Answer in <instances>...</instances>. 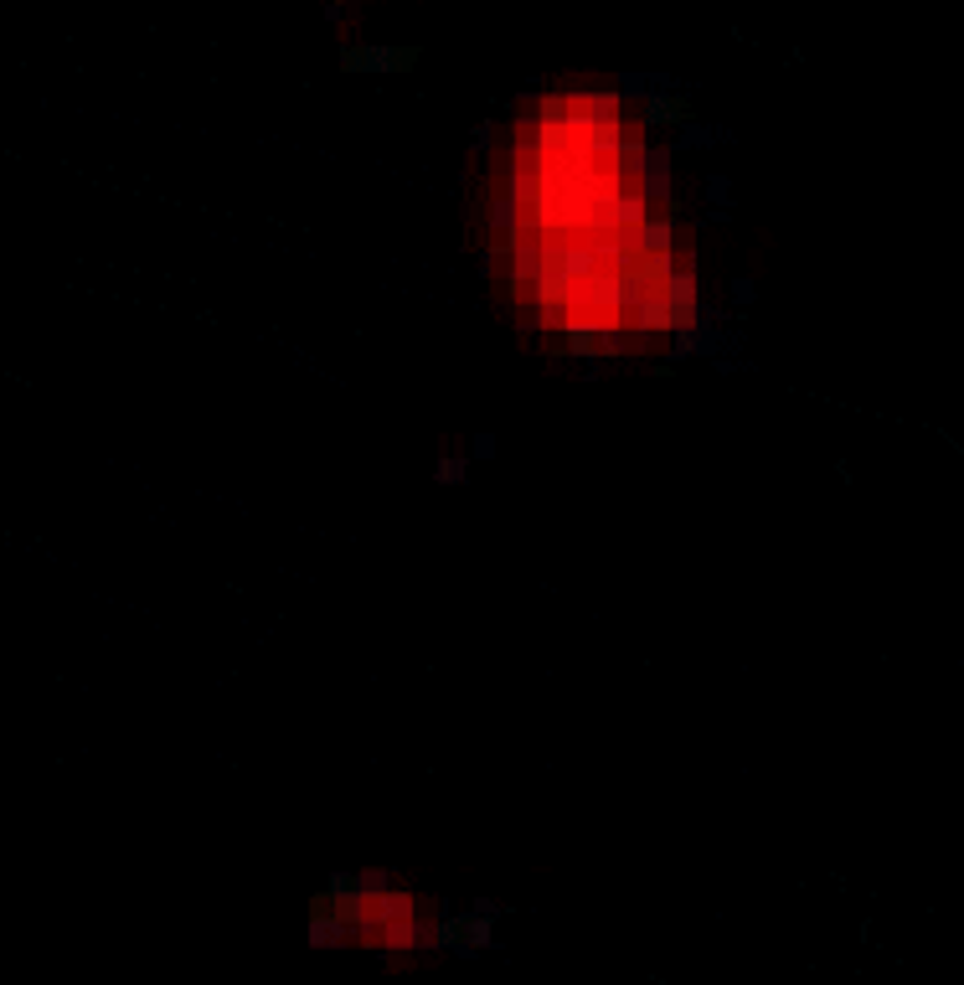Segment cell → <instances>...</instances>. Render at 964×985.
Masks as SVG:
<instances>
[{"mask_svg": "<svg viewBox=\"0 0 964 985\" xmlns=\"http://www.w3.org/2000/svg\"><path fill=\"white\" fill-rule=\"evenodd\" d=\"M475 454H480V459H490V454H495V439H490V434H480V439H475Z\"/></svg>", "mask_w": 964, "mask_h": 985, "instance_id": "cell-4", "label": "cell"}, {"mask_svg": "<svg viewBox=\"0 0 964 985\" xmlns=\"http://www.w3.org/2000/svg\"><path fill=\"white\" fill-rule=\"evenodd\" d=\"M356 893H392L387 872H356Z\"/></svg>", "mask_w": 964, "mask_h": 985, "instance_id": "cell-2", "label": "cell"}, {"mask_svg": "<svg viewBox=\"0 0 964 985\" xmlns=\"http://www.w3.org/2000/svg\"><path fill=\"white\" fill-rule=\"evenodd\" d=\"M439 480H444V485H459V480H464V465H459V459H444V465H439Z\"/></svg>", "mask_w": 964, "mask_h": 985, "instance_id": "cell-3", "label": "cell"}, {"mask_svg": "<svg viewBox=\"0 0 964 985\" xmlns=\"http://www.w3.org/2000/svg\"><path fill=\"white\" fill-rule=\"evenodd\" d=\"M346 62L351 67H366V73H377V67H402V62H413V58H402V52H346Z\"/></svg>", "mask_w": 964, "mask_h": 985, "instance_id": "cell-1", "label": "cell"}]
</instances>
